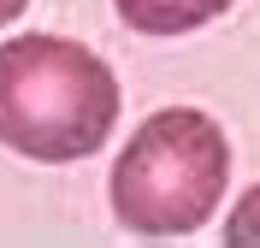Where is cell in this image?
Returning a JSON list of instances; mask_svg holds the SVG:
<instances>
[{"label": "cell", "instance_id": "2", "mask_svg": "<svg viewBox=\"0 0 260 248\" xmlns=\"http://www.w3.org/2000/svg\"><path fill=\"white\" fill-rule=\"evenodd\" d=\"M231 189V142L207 113L166 107L142 118L113 160L107 195L130 236H189L201 231Z\"/></svg>", "mask_w": 260, "mask_h": 248}, {"label": "cell", "instance_id": "3", "mask_svg": "<svg viewBox=\"0 0 260 248\" xmlns=\"http://www.w3.org/2000/svg\"><path fill=\"white\" fill-rule=\"evenodd\" d=\"M231 6L237 0H113V12L136 36H189L213 18H225Z\"/></svg>", "mask_w": 260, "mask_h": 248}, {"label": "cell", "instance_id": "1", "mask_svg": "<svg viewBox=\"0 0 260 248\" xmlns=\"http://www.w3.org/2000/svg\"><path fill=\"white\" fill-rule=\"evenodd\" d=\"M118 77L71 36L0 42V148L42 165H71L113 136Z\"/></svg>", "mask_w": 260, "mask_h": 248}, {"label": "cell", "instance_id": "4", "mask_svg": "<svg viewBox=\"0 0 260 248\" xmlns=\"http://www.w3.org/2000/svg\"><path fill=\"white\" fill-rule=\"evenodd\" d=\"M225 248H260V183L243 189V201L225 219Z\"/></svg>", "mask_w": 260, "mask_h": 248}, {"label": "cell", "instance_id": "5", "mask_svg": "<svg viewBox=\"0 0 260 248\" xmlns=\"http://www.w3.org/2000/svg\"><path fill=\"white\" fill-rule=\"evenodd\" d=\"M24 6H30V0H0V24H12V18L24 12Z\"/></svg>", "mask_w": 260, "mask_h": 248}]
</instances>
